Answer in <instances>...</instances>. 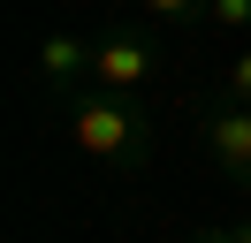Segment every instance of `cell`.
I'll list each match as a JSON object with an SVG mask.
<instances>
[{
  "label": "cell",
  "instance_id": "1",
  "mask_svg": "<svg viewBox=\"0 0 251 243\" xmlns=\"http://www.w3.org/2000/svg\"><path fill=\"white\" fill-rule=\"evenodd\" d=\"M69 145L84 160H99V167H145L152 114L129 106V99H114V91H84V99H69Z\"/></svg>",
  "mask_w": 251,
  "mask_h": 243
},
{
  "label": "cell",
  "instance_id": "2",
  "mask_svg": "<svg viewBox=\"0 0 251 243\" xmlns=\"http://www.w3.org/2000/svg\"><path fill=\"white\" fill-rule=\"evenodd\" d=\"M152 69H160L152 38H129V30L92 38V84H99V91H114V99H137V91L152 84Z\"/></svg>",
  "mask_w": 251,
  "mask_h": 243
},
{
  "label": "cell",
  "instance_id": "3",
  "mask_svg": "<svg viewBox=\"0 0 251 243\" xmlns=\"http://www.w3.org/2000/svg\"><path fill=\"white\" fill-rule=\"evenodd\" d=\"M198 145H205V160H213L228 182H244V190H251V106L221 99L213 114L198 122Z\"/></svg>",
  "mask_w": 251,
  "mask_h": 243
},
{
  "label": "cell",
  "instance_id": "4",
  "mask_svg": "<svg viewBox=\"0 0 251 243\" xmlns=\"http://www.w3.org/2000/svg\"><path fill=\"white\" fill-rule=\"evenodd\" d=\"M76 76H92V46H84L76 30H53V38L38 46V84L61 91V84H76Z\"/></svg>",
  "mask_w": 251,
  "mask_h": 243
},
{
  "label": "cell",
  "instance_id": "5",
  "mask_svg": "<svg viewBox=\"0 0 251 243\" xmlns=\"http://www.w3.org/2000/svg\"><path fill=\"white\" fill-rule=\"evenodd\" d=\"M137 8L160 23H205V0H137Z\"/></svg>",
  "mask_w": 251,
  "mask_h": 243
},
{
  "label": "cell",
  "instance_id": "6",
  "mask_svg": "<svg viewBox=\"0 0 251 243\" xmlns=\"http://www.w3.org/2000/svg\"><path fill=\"white\" fill-rule=\"evenodd\" d=\"M205 23L213 30H251V0H205Z\"/></svg>",
  "mask_w": 251,
  "mask_h": 243
},
{
  "label": "cell",
  "instance_id": "7",
  "mask_svg": "<svg viewBox=\"0 0 251 243\" xmlns=\"http://www.w3.org/2000/svg\"><path fill=\"white\" fill-rule=\"evenodd\" d=\"M221 91H228L236 106H251V46H244V53L228 61V76H221Z\"/></svg>",
  "mask_w": 251,
  "mask_h": 243
},
{
  "label": "cell",
  "instance_id": "8",
  "mask_svg": "<svg viewBox=\"0 0 251 243\" xmlns=\"http://www.w3.org/2000/svg\"><path fill=\"white\" fill-rule=\"evenodd\" d=\"M198 243H251V228H205Z\"/></svg>",
  "mask_w": 251,
  "mask_h": 243
}]
</instances>
